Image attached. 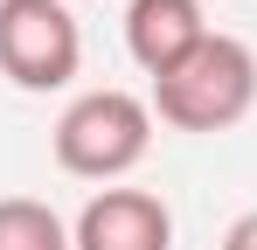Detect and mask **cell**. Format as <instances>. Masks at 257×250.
I'll return each mask as SVG.
<instances>
[{"mask_svg":"<svg viewBox=\"0 0 257 250\" xmlns=\"http://www.w3.org/2000/svg\"><path fill=\"white\" fill-rule=\"evenodd\" d=\"M257 104V56L236 35H209L181 70L153 83V111L174 132H229Z\"/></svg>","mask_w":257,"mask_h":250,"instance_id":"obj_1","label":"cell"},{"mask_svg":"<svg viewBox=\"0 0 257 250\" xmlns=\"http://www.w3.org/2000/svg\"><path fill=\"white\" fill-rule=\"evenodd\" d=\"M153 146V104L132 90H84L56 118V167L77 181H118Z\"/></svg>","mask_w":257,"mask_h":250,"instance_id":"obj_2","label":"cell"},{"mask_svg":"<svg viewBox=\"0 0 257 250\" xmlns=\"http://www.w3.org/2000/svg\"><path fill=\"white\" fill-rule=\"evenodd\" d=\"M84 63L77 14L63 0H0V77L21 90H63Z\"/></svg>","mask_w":257,"mask_h":250,"instance_id":"obj_3","label":"cell"},{"mask_svg":"<svg viewBox=\"0 0 257 250\" xmlns=\"http://www.w3.org/2000/svg\"><path fill=\"white\" fill-rule=\"evenodd\" d=\"M70 243L77 250H174V215L146 188H104L84 202Z\"/></svg>","mask_w":257,"mask_h":250,"instance_id":"obj_4","label":"cell"},{"mask_svg":"<svg viewBox=\"0 0 257 250\" xmlns=\"http://www.w3.org/2000/svg\"><path fill=\"white\" fill-rule=\"evenodd\" d=\"M209 35L215 28H209V14H202V0H132L125 7V49H132V63L153 83L167 77V70H181Z\"/></svg>","mask_w":257,"mask_h":250,"instance_id":"obj_5","label":"cell"},{"mask_svg":"<svg viewBox=\"0 0 257 250\" xmlns=\"http://www.w3.org/2000/svg\"><path fill=\"white\" fill-rule=\"evenodd\" d=\"M0 250H77L63 215L35 195H7L0 202Z\"/></svg>","mask_w":257,"mask_h":250,"instance_id":"obj_6","label":"cell"},{"mask_svg":"<svg viewBox=\"0 0 257 250\" xmlns=\"http://www.w3.org/2000/svg\"><path fill=\"white\" fill-rule=\"evenodd\" d=\"M222 250H257V208H250V215H236V222L222 229Z\"/></svg>","mask_w":257,"mask_h":250,"instance_id":"obj_7","label":"cell"}]
</instances>
